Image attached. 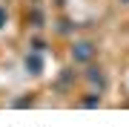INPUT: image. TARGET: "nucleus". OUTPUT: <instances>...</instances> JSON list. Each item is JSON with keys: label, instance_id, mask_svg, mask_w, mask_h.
I'll return each mask as SVG.
<instances>
[{"label": "nucleus", "instance_id": "f257e3e1", "mask_svg": "<svg viewBox=\"0 0 129 127\" xmlns=\"http://www.w3.org/2000/svg\"><path fill=\"white\" fill-rule=\"evenodd\" d=\"M72 55H75V61H92V55H95V46H92L89 41H80V43H75Z\"/></svg>", "mask_w": 129, "mask_h": 127}, {"label": "nucleus", "instance_id": "f03ea898", "mask_svg": "<svg viewBox=\"0 0 129 127\" xmlns=\"http://www.w3.org/2000/svg\"><path fill=\"white\" fill-rule=\"evenodd\" d=\"M26 69H32L35 75H37V72L43 69V61H40L37 55H26Z\"/></svg>", "mask_w": 129, "mask_h": 127}, {"label": "nucleus", "instance_id": "7ed1b4c3", "mask_svg": "<svg viewBox=\"0 0 129 127\" xmlns=\"http://www.w3.org/2000/svg\"><path fill=\"white\" fill-rule=\"evenodd\" d=\"M89 81H92V84H98V87H106V78L101 75V69H89Z\"/></svg>", "mask_w": 129, "mask_h": 127}, {"label": "nucleus", "instance_id": "20e7f679", "mask_svg": "<svg viewBox=\"0 0 129 127\" xmlns=\"http://www.w3.org/2000/svg\"><path fill=\"white\" fill-rule=\"evenodd\" d=\"M80 104L83 107H95V104H101V98H98V95H89V98H83Z\"/></svg>", "mask_w": 129, "mask_h": 127}, {"label": "nucleus", "instance_id": "39448f33", "mask_svg": "<svg viewBox=\"0 0 129 127\" xmlns=\"http://www.w3.org/2000/svg\"><path fill=\"white\" fill-rule=\"evenodd\" d=\"M0 26H6V9L0 6Z\"/></svg>", "mask_w": 129, "mask_h": 127}, {"label": "nucleus", "instance_id": "423d86ee", "mask_svg": "<svg viewBox=\"0 0 129 127\" xmlns=\"http://www.w3.org/2000/svg\"><path fill=\"white\" fill-rule=\"evenodd\" d=\"M120 3H126V6H129V0H120Z\"/></svg>", "mask_w": 129, "mask_h": 127}]
</instances>
